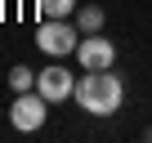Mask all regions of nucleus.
I'll return each mask as SVG.
<instances>
[{
	"label": "nucleus",
	"mask_w": 152,
	"mask_h": 143,
	"mask_svg": "<svg viewBox=\"0 0 152 143\" xmlns=\"http://www.w3.org/2000/svg\"><path fill=\"white\" fill-rule=\"evenodd\" d=\"M45 116H49V98H45L40 90H23V94L14 98V107H9V121H14V130H23V134H36V130L45 125Z\"/></svg>",
	"instance_id": "7ed1b4c3"
},
{
	"label": "nucleus",
	"mask_w": 152,
	"mask_h": 143,
	"mask_svg": "<svg viewBox=\"0 0 152 143\" xmlns=\"http://www.w3.org/2000/svg\"><path fill=\"white\" fill-rule=\"evenodd\" d=\"M40 5V18H72L76 14V0H36Z\"/></svg>",
	"instance_id": "0eeeda50"
},
{
	"label": "nucleus",
	"mask_w": 152,
	"mask_h": 143,
	"mask_svg": "<svg viewBox=\"0 0 152 143\" xmlns=\"http://www.w3.org/2000/svg\"><path fill=\"white\" fill-rule=\"evenodd\" d=\"M76 27H81L85 36L103 31V9H99V5H81V9H76Z\"/></svg>",
	"instance_id": "423d86ee"
},
{
	"label": "nucleus",
	"mask_w": 152,
	"mask_h": 143,
	"mask_svg": "<svg viewBox=\"0 0 152 143\" xmlns=\"http://www.w3.org/2000/svg\"><path fill=\"white\" fill-rule=\"evenodd\" d=\"M36 90H40L49 103H63V98H72V94H76V76H72V72L54 58L45 72H36Z\"/></svg>",
	"instance_id": "20e7f679"
},
{
	"label": "nucleus",
	"mask_w": 152,
	"mask_h": 143,
	"mask_svg": "<svg viewBox=\"0 0 152 143\" xmlns=\"http://www.w3.org/2000/svg\"><path fill=\"white\" fill-rule=\"evenodd\" d=\"M36 45L49 58H67V54H76V45H81V27H72L67 18H45L40 31H36Z\"/></svg>",
	"instance_id": "f03ea898"
},
{
	"label": "nucleus",
	"mask_w": 152,
	"mask_h": 143,
	"mask_svg": "<svg viewBox=\"0 0 152 143\" xmlns=\"http://www.w3.org/2000/svg\"><path fill=\"white\" fill-rule=\"evenodd\" d=\"M9 85H14V94H23V90H36V72H31L27 63H18V67L9 72Z\"/></svg>",
	"instance_id": "6e6552de"
},
{
	"label": "nucleus",
	"mask_w": 152,
	"mask_h": 143,
	"mask_svg": "<svg viewBox=\"0 0 152 143\" xmlns=\"http://www.w3.org/2000/svg\"><path fill=\"white\" fill-rule=\"evenodd\" d=\"M76 58H81V67H85V72H103V67H112V63H116V45H112V40H103V36L94 31V36H81V45H76Z\"/></svg>",
	"instance_id": "39448f33"
},
{
	"label": "nucleus",
	"mask_w": 152,
	"mask_h": 143,
	"mask_svg": "<svg viewBox=\"0 0 152 143\" xmlns=\"http://www.w3.org/2000/svg\"><path fill=\"white\" fill-rule=\"evenodd\" d=\"M72 98L81 103V112H90V116H116L121 98H125V85H121V76H112V67H103V72H85V76L76 81Z\"/></svg>",
	"instance_id": "f257e3e1"
}]
</instances>
